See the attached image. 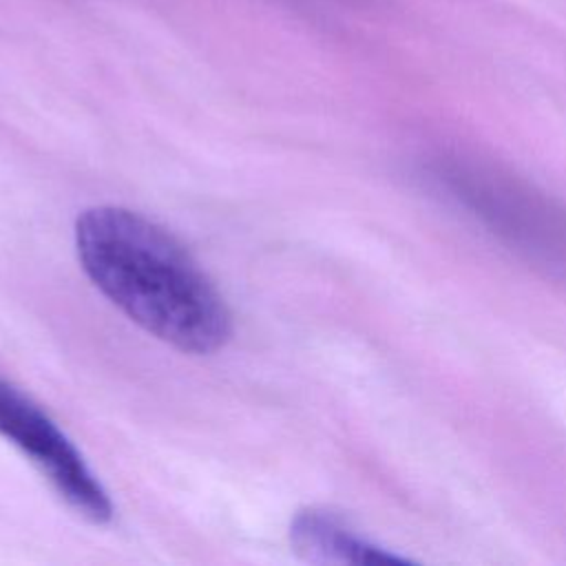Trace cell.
I'll list each match as a JSON object with an SVG mask.
<instances>
[{
	"label": "cell",
	"instance_id": "6da1fadb",
	"mask_svg": "<svg viewBox=\"0 0 566 566\" xmlns=\"http://www.w3.org/2000/svg\"><path fill=\"white\" fill-rule=\"evenodd\" d=\"M80 263L95 287L159 340L210 354L232 332L230 312L184 245L146 217L99 206L75 223Z\"/></svg>",
	"mask_w": 566,
	"mask_h": 566
},
{
	"label": "cell",
	"instance_id": "7a4b0ae2",
	"mask_svg": "<svg viewBox=\"0 0 566 566\" xmlns=\"http://www.w3.org/2000/svg\"><path fill=\"white\" fill-rule=\"evenodd\" d=\"M0 433L46 475L60 497L91 522H108L111 500L80 451L20 389L0 378Z\"/></svg>",
	"mask_w": 566,
	"mask_h": 566
},
{
	"label": "cell",
	"instance_id": "3957f363",
	"mask_svg": "<svg viewBox=\"0 0 566 566\" xmlns=\"http://www.w3.org/2000/svg\"><path fill=\"white\" fill-rule=\"evenodd\" d=\"M290 542L298 557L316 564H409V559L363 539L338 515L321 509H305L294 515Z\"/></svg>",
	"mask_w": 566,
	"mask_h": 566
}]
</instances>
